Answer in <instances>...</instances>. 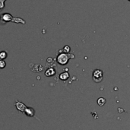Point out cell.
I'll list each match as a JSON object with an SVG mask.
<instances>
[{"instance_id": "obj_1", "label": "cell", "mask_w": 130, "mask_h": 130, "mask_svg": "<svg viewBox=\"0 0 130 130\" xmlns=\"http://www.w3.org/2000/svg\"><path fill=\"white\" fill-rule=\"evenodd\" d=\"M1 21L2 22H7V21H13L16 23H21V24H25V21L21 18H14L12 17L10 14H3L1 15Z\"/></svg>"}, {"instance_id": "obj_2", "label": "cell", "mask_w": 130, "mask_h": 130, "mask_svg": "<svg viewBox=\"0 0 130 130\" xmlns=\"http://www.w3.org/2000/svg\"><path fill=\"white\" fill-rule=\"evenodd\" d=\"M93 80L96 83L101 82L103 80V72L100 69H96L93 72Z\"/></svg>"}, {"instance_id": "obj_3", "label": "cell", "mask_w": 130, "mask_h": 130, "mask_svg": "<svg viewBox=\"0 0 130 130\" xmlns=\"http://www.w3.org/2000/svg\"><path fill=\"white\" fill-rule=\"evenodd\" d=\"M69 56L66 53H60L57 56V62L60 65H66L69 62Z\"/></svg>"}, {"instance_id": "obj_4", "label": "cell", "mask_w": 130, "mask_h": 130, "mask_svg": "<svg viewBox=\"0 0 130 130\" xmlns=\"http://www.w3.org/2000/svg\"><path fill=\"white\" fill-rule=\"evenodd\" d=\"M15 105H16V108H17L18 110H20V111L24 113V111H25V110H26V107H25V105H24V104H22V103H21V102H16V103H15Z\"/></svg>"}, {"instance_id": "obj_5", "label": "cell", "mask_w": 130, "mask_h": 130, "mask_svg": "<svg viewBox=\"0 0 130 130\" xmlns=\"http://www.w3.org/2000/svg\"><path fill=\"white\" fill-rule=\"evenodd\" d=\"M24 113H26V115L27 116H28V117H34V110L33 109V108H26V110H25V111H24Z\"/></svg>"}, {"instance_id": "obj_6", "label": "cell", "mask_w": 130, "mask_h": 130, "mask_svg": "<svg viewBox=\"0 0 130 130\" xmlns=\"http://www.w3.org/2000/svg\"><path fill=\"white\" fill-rule=\"evenodd\" d=\"M69 74L68 72H63V73L60 74V75H59V78L61 80H66L69 78Z\"/></svg>"}, {"instance_id": "obj_7", "label": "cell", "mask_w": 130, "mask_h": 130, "mask_svg": "<svg viewBox=\"0 0 130 130\" xmlns=\"http://www.w3.org/2000/svg\"><path fill=\"white\" fill-rule=\"evenodd\" d=\"M106 104V100L104 98H100L98 100V104L101 107H103Z\"/></svg>"}, {"instance_id": "obj_8", "label": "cell", "mask_w": 130, "mask_h": 130, "mask_svg": "<svg viewBox=\"0 0 130 130\" xmlns=\"http://www.w3.org/2000/svg\"><path fill=\"white\" fill-rule=\"evenodd\" d=\"M55 74V70L53 69H49L46 72V76H52Z\"/></svg>"}, {"instance_id": "obj_9", "label": "cell", "mask_w": 130, "mask_h": 130, "mask_svg": "<svg viewBox=\"0 0 130 130\" xmlns=\"http://www.w3.org/2000/svg\"><path fill=\"white\" fill-rule=\"evenodd\" d=\"M7 57V53H6V52H5V51H2V52H0V59H5Z\"/></svg>"}, {"instance_id": "obj_10", "label": "cell", "mask_w": 130, "mask_h": 130, "mask_svg": "<svg viewBox=\"0 0 130 130\" xmlns=\"http://www.w3.org/2000/svg\"><path fill=\"white\" fill-rule=\"evenodd\" d=\"M5 66H6L5 62L4 60L1 59V60H0V69H3V68H5Z\"/></svg>"}, {"instance_id": "obj_11", "label": "cell", "mask_w": 130, "mask_h": 130, "mask_svg": "<svg viewBox=\"0 0 130 130\" xmlns=\"http://www.w3.org/2000/svg\"><path fill=\"white\" fill-rule=\"evenodd\" d=\"M63 50H64L65 53H69V52L70 51V47H69V46H66L63 48Z\"/></svg>"}, {"instance_id": "obj_12", "label": "cell", "mask_w": 130, "mask_h": 130, "mask_svg": "<svg viewBox=\"0 0 130 130\" xmlns=\"http://www.w3.org/2000/svg\"><path fill=\"white\" fill-rule=\"evenodd\" d=\"M5 0H0V11L4 8V2Z\"/></svg>"}, {"instance_id": "obj_13", "label": "cell", "mask_w": 130, "mask_h": 130, "mask_svg": "<svg viewBox=\"0 0 130 130\" xmlns=\"http://www.w3.org/2000/svg\"><path fill=\"white\" fill-rule=\"evenodd\" d=\"M129 1H130V0H129Z\"/></svg>"}]
</instances>
